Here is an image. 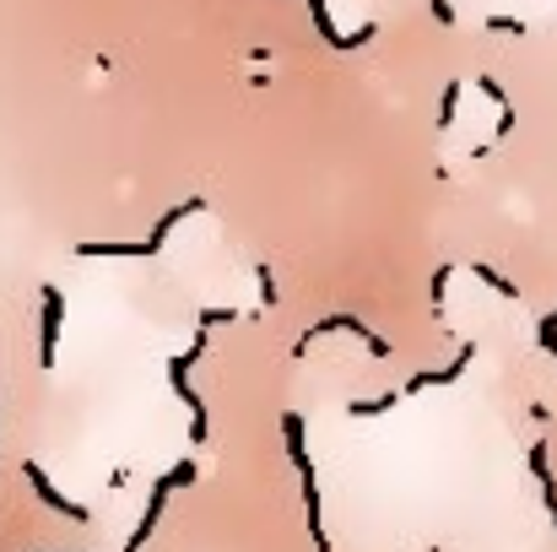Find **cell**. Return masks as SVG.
I'll return each instance as SVG.
<instances>
[{"label": "cell", "instance_id": "6da1fadb", "mask_svg": "<svg viewBox=\"0 0 557 552\" xmlns=\"http://www.w3.org/2000/svg\"><path fill=\"white\" fill-rule=\"evenodd\" d=\"M227 320H233V309H200V326H195V336H189V353L169 358V384H174V395L189 406V439H195V444H206L211 417H206V401H200V395H195V384H189V368L211 353V331H216V326H227Z\"/></svg>", "mask_w": 557, "mask_h": 552}, {"label": "cell", "instance_id": "7a4b0ae2", "mask_svg": "<svg viewBox=\"0 0 557 552\" xmlns=\"http://www.w3.org/2000/svg\"><path fill=\"white\" fill-rule=\"evenodd\" d=\"M282 444H287V461L298 466V493H304L309 537H314L320 552H331V537H325V504H320V471H314V455H309V439H304V417H298V412H282Z\"/></svg>", "mask_w": 557, "mask_h": 552}, {"label": "cell", "instance_id": "3957f363", "mask_svg": "<svg viewBox=\"0 0 557 552\" xmlns=\"http://www.w3.org/2000/svg\"><path fill=\"white\" fill-rule=\"evenodd\" d=\"M200 206H206V200H200V195H189V200L169 206V211L152 222V233H147L141 244H92V238H87V244H76V255H87V260H147V255H158V249H163V238H169L185 217H195Z\"/></svg>", "mask_w": 557, "mask_h": 552}, {"label": "cell", "instance_id": "277c9868", "mask_svg": "<svg viewBox=\"0 0 557 552\" xmlns=\"http://www.w3.org/2000/svg\"><path fill=\"white\" fill-rule=\"evenodd\" d=\"M195 477H200V466H195V461H180V466H169V471L152 482V493H147V510H141V520H136V531H131L125 552H141V548H147V537L158 531V520H163V510H169V493L189 488Z\"/></svg>", "mask_w": 557, "mask_h": 552}, {"label": "cell", "instance_id": "5b68a950", "mask_svg": "<svg viewBox=\"0 0 557 552\" xmlns=\"http://www.w3.org/2000/svg\"><path fill=\"white\" fill-rule=\"evenodd\" d=\"M60 320H65V293L44 287V304H38V368L44 373L60 358Z\"/></svg>", "mask_w": 557, "mask_h": 552}, {"label": "cell", "instance_id": "8992f818", "mask_svg": "<svg viewBox=\"0 0 557 552\" xmlns=\"http://www.w3.org/2000/svg\"><path fill=\"white\" fill-rule=\"evenodd\" d=\"M22 477H27V488L38 493V504H44L49 515H60V520H71V526H92V515H87L82 504H71V499L44 477V466H38V461H22Z\"/></svg>", "mask_w": 557, "mask_h": 552}, {"label": "cell", "instance_id": "52a82bcc", "mask_svg": "<svg viewBox=\"0 0 557 552\" xmlns=\"http://www.w3.org/2000/svg\"><path fill=\"white\" fill-rule=\"evenodd\" d=\"M331 331H352V336H358V342L369 347V358H389V342H379V336H373L369 326H363V320H352V315H331V320L309 326L304 336L314 342V336H331ZM309 342H298V347H293V358H304V353H309Z\"/></svg>", "mask_w": 557, "mask_h": 552}, {"label": "cell", "instance_id": "ba28073f", "mask_svg": "<svg viewBox=\"0 0 557 552\" xmlns=\"http://www.w3.org/2000/svg\"><path fill=\"white\" fill-rule=\"evenodd\" d=\"M471 271H476V282H487V287H493V293H504V298H515V282H504V277H498V271H493V266H482V260H476V266H471Z\"/></svg>", "mask_w": 557, "mask_h": 552}, {"label": "cell", "instance_id": "9c48e42d", "mask_svg": "<svg viewBox=\"0 0 557 552\" xmlns=\"http://www.w3.org/2000/svg\"><path fill=\"white\" fill-rule=\"evenodd\" d=\"M255 282H260V298H265V309H276V304H282V293H276V277H271V266H260V271H255Z\"/></svg>", "mask_w": 557, "mask_h": 552}, {"label": "cell", "instance_id": "30bf717a", "mask_svg": "<svg viewBox=\"0 0 557 552\" xmlns=\"http://www.w3.org/2000/svg\"><path fill=\"white\" fill-rule=\"evenodd\" d=\"M455 109H460V87L444 93V109H438V125H455Z\"/></svg>", "mask_w": 557, "mask_h": 552}, {"label": "cell", "instance_id": "8fae6325", "mask_svg": "<svg viewBox=\"0 0 557 552\" xmlns=\"http://www.w3.org/2000/svg\"><path fill=\"white\" fill-rule=\"evenodd\" d=\"M49 552H54V548H49Z\"/></svg>", "mask_w": 557, "mask_h": 552}]
</instances>
